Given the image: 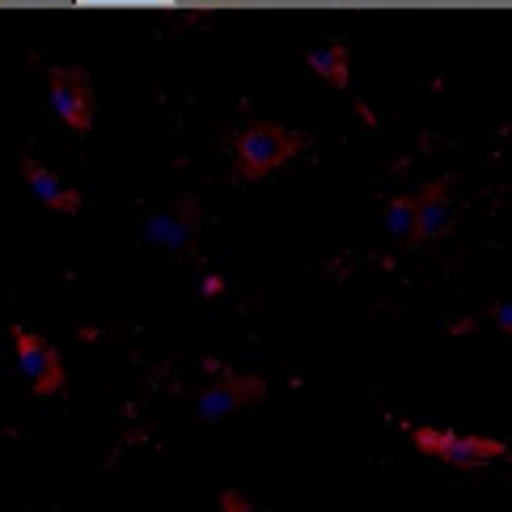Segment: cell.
<instances>
[{"mask_svg":"<svg viewBox=\"0 0 512 512\" xmlns=\"http://www.w3.org/2000/svg\"><path fill=\"white\" fill-rule=\"evenodd\" d=\"M305 149L301 132H288V127L271 123V119H254L250 127L233 136V174L242 182H259L267 174H276L284 161H292Z\"/></svg>","mask_w":512,"mask_h":512,"instance_id":"cell-1","label":"cell"},{"mask_svg":"<svg viewBox=\"0 0 512 512\" xmlns=\"http://www.w3.org/2000/svg\"><path fill=\"white\" fill-rule=\"evenodd\" d=\"M411 441L419 453L441 457V462L457 470H479L487 462L508 457V445L496 436H479V432H453V428H411Z\"/></svg>","mask_w":512,"mask_h":512,"instance_id":"cell-2","label":"cell"},{"mask_svg":"<svg viewBox=\"0 0 512 512\" xmlns=\"http://www.w3.org/2000/svg\"><path fill=\"white\" fill-rule=\"evenodd\" d=\"M47 94H51V111H56L77 136H85L89 127H94L98 98H94V81H89L85 68L51 64L47 68Z\"/></svg>","mask_w":512,"mask_h":512,"instance_id":"cell-3","label":"cell"},{"mask_svg":"<svg viewBox=\"0 0 512 512\" xmlns=\"http://www.w3.org/2000/svg\"><path fill=\"white\" fill-rule=\"evenodd\" d=\"M13 335V352H17V364H22V373L30 377V390L47 398V394H64L68 390V369L60 360V347L47 343L43 335L26 331V326H9Z\"/></svg>","mask_w":512,"mask_h":512,"instance_id":"cell-4","label":"cell"},{"mask_svg":"<svg viewBox=\"0 0 512 512\" xmlns=\"http://www.w3.org/2000/svg\"><path fill=\"white\" fill-rule=\"evenodd\" d=\"M195 237H199V204H195V195H178L174 212H153L149 221H144V242L170 250V254H182V259H191L195 254Z\"/></svg>","mask_w":512,"mask_h":512,"instance_id":"cell-5","label":"cell"},{"mask_svg":"<svg viewBox=\"0 0 512 512\" xmlns=\"http://www.w3.org/2000/svg\"><path fill=\"white\" fill-rule=\"evenodd\" d=\"M267 394V381L263 377H246V373H225L221 381H212V386L195 398V415L204 419V424H216V419L225 415H237L254 407Z\"/></svg>","mask_w":512,"mask_h":512,"instance_id":"cell-6","label":"cell"},{"mask_svg":"<svg viewBox=\"0 0 512 512\" xmlns=\"http://www.w3.org/2000/svg\"><path fill=\"white\" fill-rule=\"evenodd\" d=\"M453 178H432L424 191L415 195L419 204V221H415V246L419 242H432V237H445L453 229Z\"/></svg>","mask_w":512,"mask_h":512,"instance_id":"cell-7","label":"cell"},{"mask_svg":"<svg viewBox=\"0 0 512 512\" xmlns=\"http://www.w3.org/2000/svg\"><path fill=\"white\" fill-rule=\"evenodd\" d=\"M17 170H22L26 187L34 191V199H39L43 208L60 212V216H77V212H81V191H68V187H60V178L51 174L47 166H39V161H34L30 153L17 157Z\"/></svg>","mask_w":512,"mask_h":512,"instance_id":"cell-8","label":"cell"},{"mask_svg":"<svg viewBox=\"0 0 512 512\" xmlns=\"http://www.w3.org/2000/svg\"><path fill=\"white\" fill-rule=\"evenodd\" d=\"M305 64H309V72L314 77H322L331 89H347V81H352V51H347V43H326V47H314L305 56Z\"/></svg>","mask_w":512,"mask_h":512,"instance_id":"cell-9","label":"cell"},{"mask_svg":"<svg viewBox=\"0 0 512 512\" xmlns=\"http://www.w3.org/2000/svg\"><path fill=\"white\" fill-rule=\"evenodd\" d=\"M415 221H419V204L415 195H394L386 204V229L398 237V242L415 246Z\"/></svg>","mask_w":512,"mask_h":512,"instance_id":"cell-10","label":"cell"},{"mask_svg":"<svg viewBox=\"0 0 512 512\" xmlns=\"http://www.w3.org/2000/svg\"><path fill=\"white\" fill-rule=\"evenodd\" d=\"M221 512H263L259 504H254L246 491H237V487H225L221 491Z\"/></svg>","mask_w":512,"mask_h":512,"instance_id":"cell-11","label":"cell"},{"mask_svg":"<svg viewBox=\"0 0 512 512\" xmlns=\"http://www.w3.org/2000/svg\"><path fill=\"white\" fill-rule=\"evenodd\" d=\"M487 314H491V322H496L504 335H512V301H496Z\"/></svg>","mask_w":512,"mask_h":512,"instance_id":"cell-12","label":"cell"},{"mask_svg":"<svg viewBox=\"0 0 512 512\" xmlns=\"http://www.w3.org/2000/svg\"><path fill=\"white\" fill-rule=\"evenodd\" d=\"M221 288H225L221 276H208V280H204V297H221Z\"/></svg>","mask_w":512,"mask_h":512,"instance_id":"cell-13","label":"cell"}]
</instances>
